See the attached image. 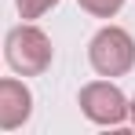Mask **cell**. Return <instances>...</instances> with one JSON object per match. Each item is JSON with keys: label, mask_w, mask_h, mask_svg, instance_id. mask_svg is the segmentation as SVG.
<instances>
[{"label": "cell", "mask_w": 135, "mask_h": 135, "mask_svg": "<svg viewBox=\"0 0 135 135\" xmlns=\"http://www.w3.org/2000/svg\"><path fill=\"white\" fill-rule=\"evenodd\" d=\"M88 59L95 66V73H102V77H124L135 66V44L120 26H106V29H99L91 37Z\"/></svg>", "instance_id": "obj_1"}, {"label": "cell", "mask_w": 135, "mask_h": 135, "mask_svg": "<svg viewBox=\"0 0 135 135\" xmlns=\"http://www.w3.org/2000/svg\"><path fill=\"white\" fill-rule=\"evenodd\" d=\"M59 0H15V7H18V15L22 18H40L44 11H51Z\"/></svg>", "instance_id": "obj_6"}, {"label": "cell", "mask_w": 135, "mask_h": 135, "mask_svg": "<svg viewBox=\"0 0 135 135\" xmlns=\"http://www.w3.org/2000/svg\"><path fill=\"white\" fill-rule=\"evenodd\" d=\"M88 15H95V18H110V15H117L120 11V4L124 0H77Z\"/></svg>", "instance_id": "obj_5"}, {"label": "cell", "mask_w": 135, "mask_h": 135, "mask_svg": "<svg viewBox=\"0 0 135 135\" xmlns=\"http://www.w3.org/2000/svg\"><path fill=\"white\" fill-rule=\"evenodd\" d=\"M80 110L95 124H120L128 117V99H124V91L117 88V84L95 80V84H88V88L80 91Z\"/></svg>", "instance_id": "obj_3"}, {"label": "cell", "mask_w": 135, "mask_h": 135, "mask_svg": "<svg viewBox=\"0 0 135 135\" xmlns=\"http://www.w3.org/2000/svg\"><path fill=\"white\" fill-rule=\"evenodd\" d=\"M7 62L15 73H22V77H37V73H44L51 66V40H47L44 29H37V26H18V29H11L7 33Z\"/></svg>", "instance_id": "obj_2"}, {"label": "cell", "mask_w": 135, "mask_h": 135, "mask_svg": "<svg viewBox=\"0 0 135 135\" xmlns=\"http://www.w3.org/2000/svg\"><path fill=\"white\" fill-rule=\"evenodd\" d=\"M33 113V95L22 80H0V128H22Z\"/></svg>", "instance_id": "obj_4"}, {"label": "cell", "mask_w": 135, "mask_h": 135, "mask_svg": "<svg viewBox=\"0 0 135 135\" xmlns=\"http://www.w3.org/2000/svg\"><path fill=\"white\" fill-rule=\"evenodd\" d=\"M128 113H132V124H135V99H132V106H128Z\"/></svg>", "instance_id": "obj_7"}]
</instances>
